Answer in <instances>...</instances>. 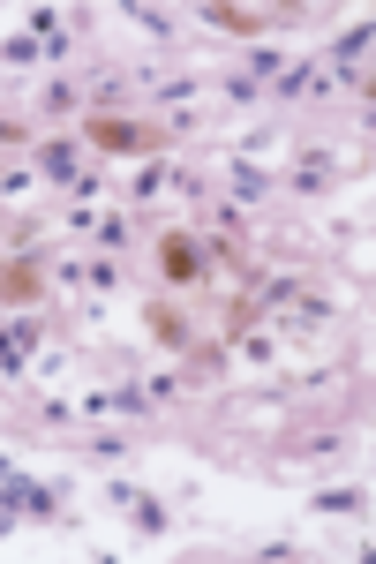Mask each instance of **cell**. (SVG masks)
Listing matches in <instances>:
<instances>
[{
  "label": "cell",
  "mask_w": 376,
  "mask_h": 564,
  "mask_svg": "<svg viewBox=\"0 0 376 564\" xmlns=\"http://www.w3.org/2000/svg\"><path fill=\"white\" fill-rule=\"evenodd\" d=\"M166 271H174V279H188V271H196V248H188L181 234H174V241H166Z\"/></svg>",
  "instance_id": "cell-2"
},
{
  "label": "cell",
  "mask_w": 376,
  "mask_h": 564,
  "mask_svg": "<svg viewBox=\"0 0 376 564\" xmlns=\"http://www.w3.org/2000/svg\"><path fill=\"white\" fill-rule=\"evenodd\" d=\"M98 143H113V151H136V143H151V129H129V121H98Z\"/></svg>",
  "instance_id": "cell-1"
}]
</instances>
